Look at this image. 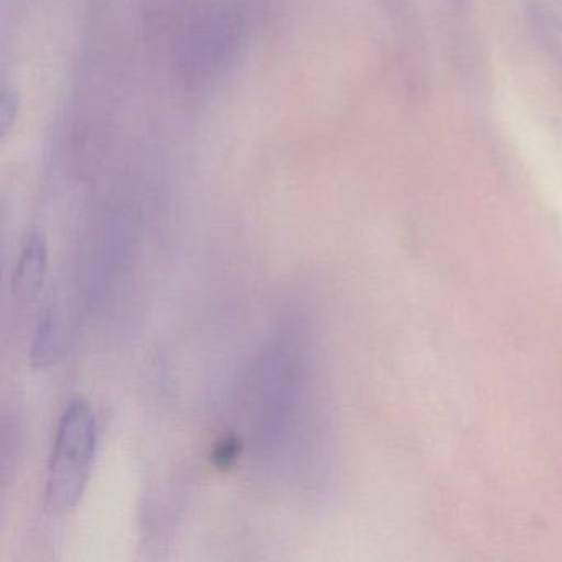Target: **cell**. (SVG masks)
<instances>
[{"mask_svg":"<svg viewBox=\"0 0 562 562\" xmlns=\"http://www.w3.org/2000/svg\"><path fill=\"white\" fill-rule=\"evenodd\" d=\"M98 447V420L83 397L61 414L52 446L45 482V512L64 516L77 508L87 492Z\"/></svg>","mask_w":562,"mask_h":562,"instance_id":"6da1fadb","label":"cell"},{"mask_svg":"<svg viewBox=\"0 0 562 562\" xmlns=\"http://www.w3.org/2000/svg\"><path fill=\"white\" fill-rule=\"evenodd\" d=\"M48 276V243L38 232H31L22 243L12 278V291L21 301H32L41 294Z\"/></svg>","mask_w":562,"mask_h":562,"instance_id":"7a4b0ae2","label":"cell"},{"mask_svg":"<svg viewBox=\"0 0 562 562\" xmlns=\"http://www.w3.org/2000/svg\"><path fill=\"white\" fill-rule=\"evenodd\" d=\"M64 355V337H61L60 322L55 317L54 311H45L38 318L37 330L32 344V363L37 368L54 367Z\"/></svg>","mask_w":562,"mask_h":562,"instance_id":"3957f363","label":"cell"},{"mask_svg":"<svg viewBox=\"0 0 562 562\" xmlns=\"http://www.w3.org/2000/svg\"><path fill=\"white\" fill-rule=\"evenodd\" d=\"M19 98L14 90H4L2 101H0V130L2 136H8L11 127L14 126L18 117Z\"/></svg>","mask_w":562,"mask_h":562,"instance_id":"277c9868","label":"cell"},{"mask_svg":"<svg viewBox=\"0 0 562 562\" xmlns=\"http://www.w3.org/2000/svg\"><path fill=\"white\" fill-rule=\"evenodd\" d=\"M236 456H238V446H236V442H229V440H225L215 452V459L220 460L222 465L225 467L233 462Z\"/></svg>","mask_w":562,"mask_h":562,"instance_id":"5b68a950","label":"cell"}]
</instances>
